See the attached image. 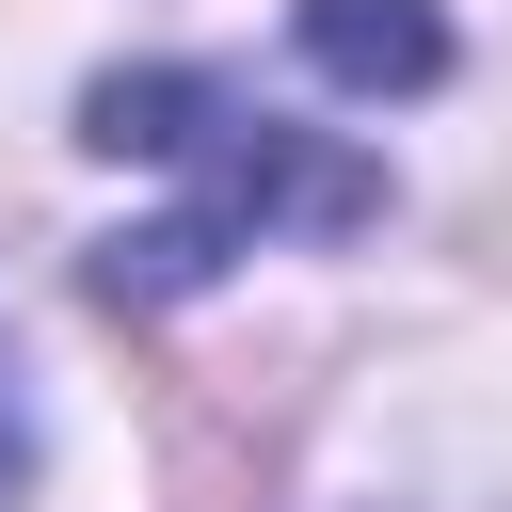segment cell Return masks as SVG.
I'll return each instance as SVG.
<instances>
[{
    "label": "cell",
    "mask_w": 512,
    "mask_h": 512,
    "mask_svg": "<svg viewBox=\"0 0 512 512\" xmlns=\"http://www.w3.org/2000/svg\"><path fill=\"white\" fill-rule=\"evenodd\" d=\"M80 144H96V160H160V176H176V208H160V224H128V240L96 256V288H112V304H192L224 256L384 224V160H368V144H336V128H304V112H272V96H256V80H224V64H112V80L80 96Z\"/></svg>",
    "instance_id": "6da1fadb"
},
{
    "label": "cell",
    "mask_w": 512,
    "mask_h": 512,
    "mask_svg": "<svg viewBox=\"0 0 512 512\" xmlns=\"http://www.w3.org/2000/svg\"><path fill=\"white\" fill-rule=\"evenodd\" d=\"M304 64L352 96H432L448 80V16L432 0H304Z\"/></svg>",
    "instance_id": "7a4b0ae2"
},
{
    "label": "cell",
    "mask_w": 512,
    "mask_h": 512,
    "mask_svg": "<svg viewBox=\"0 0 512 512\" xmlns=\"http://www.w3.org/2000/svg\"><path fill=\"white\" fill-rule=\"evenodd\" d=\"M32 480V416H16V352H0V496Z\"/></svg>",
    "instance_id": "3957f363"
}]
</instances>
